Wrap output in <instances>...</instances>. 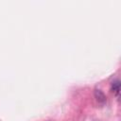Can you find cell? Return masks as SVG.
I'll return each instance as SVG.
<instances>
[{"label":"cell","instance_id":"cell-1","mask_svg":"<svg viewBox=\"0 0 121 121\" xmlns=\"http://www.w3.org/2000/svg\"><path fill=\"white\" fill-rule=\"evenodd\" d=\"M112 92H113V93H114L116 95H119L120 85H119V81H118V80H116V81L112 82Z\"/></svg>","mask_w":121,"mask_h":121}]
</instances>
